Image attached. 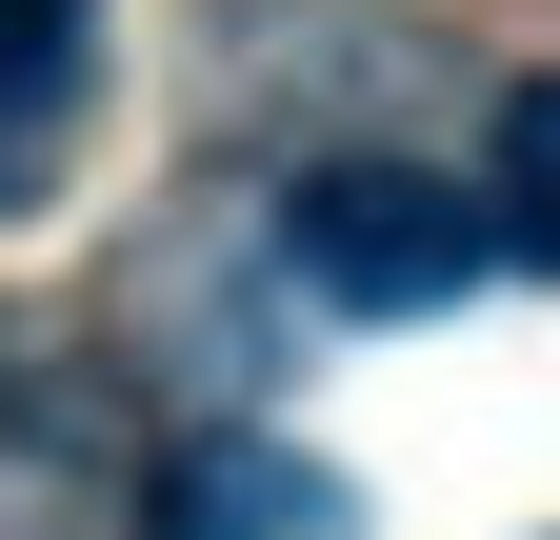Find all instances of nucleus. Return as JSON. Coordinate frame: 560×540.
Returning <instances> with one entry per match:
<instances>
[{"label":"nucleus","mask_w":560,"mask_h":540,"mask_svg":"<svg viewBox=\"0 0 560 540\" xmlns=\"http://www.w3.org/2000/svg\"><path fill=\"white\" fill-rule=\"evenodd\" d=\"M280 260H301V301H340V320H441L480 260H521V240L480 221V180H441V161H320V180H280Z\"/></svg>","instance_id":"1"},{"label":"nucleus","mask_w":560,"mask_h":540,"mask_svg":"<svg viewBox=\"0 0 560 540\" xmlns=\"http://www.w3.org/2000/svg\"><path fill=\"white\" fill-rule=\"evenodd\" d=\"M81 101H101V0H0V221H40Z\"/></svg>","instance_id":"2"},{"label":"nucleus","mask_w":560,"mask_h":540,"mask_svg":"<svg viewBox=\"0 0 560 540\" xmlns=\"http://www.w3.org/2000/svg\"><path fill=\"white\" fill-rule=\"evenodd\" d=\"M361 501L320 481V460H280V441H180L161 460V540H340Z\"/></svg>","instance_id":"3"},{"label":"nucleus","mask_w":560,"mask_h":540,"mask_svg":"<svg viewBox=\"0 0 560 540\" xmlns=\"http://www.w3.org/2000/svg\"><path fill=\"white\" fill-rule=\"evenodd\" d=\"M501 240H521V260H560V81H521V101H501Z\"/></svg>","instance_id":"4"}]
</instances>
